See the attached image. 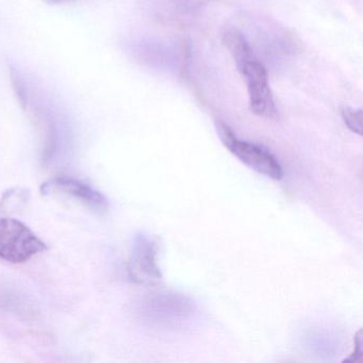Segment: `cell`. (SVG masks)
<instances>
[{"label": "cell", "instance_id": "cell-4", "mask_svg": "<svg viewBox=\"0 0 363 363\" xmlns=\"http://www.w3.org/2000/svg\"><path fill=\"white\" fill-rule=\"evenodd\" d=\"M216 133L223 145L252 171L274 180H280L284 169L276 157L263 146L240 140L227 125L218 123Z\"/></svg>", "mask_w": 363, "mask_h": 363}, {"label": "cell", "instance_id": "cell-8", "mask_svg": "<svg viewBox=\"0 0 363 363\" xmlns=\"http://www.w3.org/2000/svg\"><path fill=\"white\" fill-rule=\"evenodd\" d=\"M342 120L345 126L356 135H362V110L344 107L341 111Z\"/></svg>", "mask_w": 363, "mask_h": 363}, {"label": "cell", "instance_id": "cell-5", "mask_svg": "<svg viewBox=\"0 0 363 363\" xmlns=\"http://www.w3.org/2000/svg\"><path fill=\"white\" fill-rule=\"evenodd\" d=\"M235 65L245 79L248 101L252 113L267 120L277 118V108L269 86L267 67L256 56L250 57Z\"/></svg>", "mask_w": 363, "mask_h": 363}, {"label": "cell", "instance_id": "cell-9", "mask_svg": "<svg viewBox=\"0 0 363 363\" xmlns=\"http://www.w3.org/2000/svg\"><path fill=\"white\" fill-rule=\"evenodd\" d=\"M362 358V331L358 330L357 335H354V352L344 359L343 362H357L361 361Z\"/></svg>", "mask_w": 363, "mask_h": 363}, {"label": "cell", "instance_id": "cell-10", "mask_svg": "<svg viewBox=\"0 0 363 363\" xmlns=\"http://www.w3.org/2000/svg\"><path fill=\"white\" fill-rule=\"evenodd\" d=\"M46 1L52 4H63L67 3V1H71V0H46Z\"/></svg>", "mask_w": 363, "mask_h": 363}, {"label": "cell", "instance_id": "cell-3", "mask_svg": "<svg viewBox=\"0 0 363 363\" xmlns=\"http://www.w3.org/2000/svg\"><path fill=\"white\" fill-rule=\"evenodd\" d=\"M48 250L26 224L16 218H0V259L10 263H24Z\"/></svg>", "mask_w": 363, "mask_h": 363}, {"label": "cell", "instance_id": "cell-7", "mask_svg": "<svg viewBox=\"0 0 363 363\" xmlns=\"http://www.w3.org/2000/svg\"><path fill=\"white\" fill-rule=\"evenodd\" d=\"M41 191L43 194L57 193L71 197L86 207L90 208L93 211L105 212L109 206L108 199L103 193L90 184L75 178L65 176L52 178L42 184Z\"/></svg>", "mask_w": 363, "mask_h": 363}, {"label": "cell", "instance_id": "cell-6", "mask_svg": "<svg viewBox=\"0 0 363 363\" xmlns=\"http://www.w3.org/2000/svg\"><path fill=\"white\" fill-rule=\"evenodd\" d=\"M158 242L147 233H138L133 239L127 262L128 277L135 284H152L162 281V273L158 264Z\"/></svg>", "mask_w": 363, "mask_h": 363}, {"label": "cell", "instance_id": "cell-1", "mask_svg": "<svg viewBox=\"0 0 363 363\" xmlns=\"http://www.w3.org/2000/svg\"><path fill=\"white\" fill-rule=\"evenodd\" d=\"M20 105L30 114L39 130L42 163L50 164L65 150L71 140L67 116L45 91L29 79L26 95Z\"/></svg>", "mask_w": 363, "mask_h": 363}, {"label": "cell", "instance_id": "cell-2", "mask_svg": "<svg viewBox=\"0 0 363 363\" xmlns=\"http://www.w3.org/2000/svg\"><path fill=\"white\" fill-rule=\"evenodd\" d=\"M193 312V303L182 294L171 291L150 293L138 303V313L150 324L177 326Z\"/></svg>", "mask_w": 363, "mask_h": 363}]
</instances>
